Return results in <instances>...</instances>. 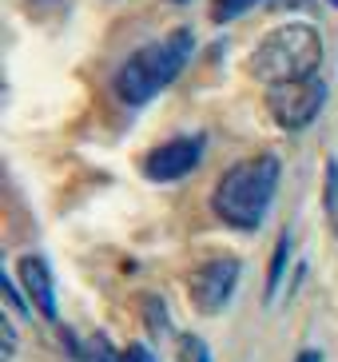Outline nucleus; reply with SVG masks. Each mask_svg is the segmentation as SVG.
<instances>
[{
    "label": "nucleus",
    "instance_id": "nucleus-1",
    "mask_svg": "<svg viewBox=\"0 0 338 362\" xmlns=\"http://www.w3.org/2000/svg\"><path fill=\"white\" fill-rule=\"evenodd\" d=\"M279 175H283V163L271 151H259V156L231 163L211 192L215 219L235 227V231H259L267 211H271V203H275Z\"/></svg>",
    "mask_w": 338,
    "mask_h": 362
},
{
    "label": "nucleus",
    "instance_id": "nucleus-2",
    "mask_svg": "<svg viewBox=\"0 0 338 362\" xmlns=\"http://www.w3.org/2000/svg\"><path fill=\"white\" fill-rule=\"evenodd\" d=\"M191 48H195V36H191L187 28L163 36V40L144 44L139 52H132L124 64H120L116 80H112V84H116V96L124 100L127 107L151 104L163 88H171L180 80V72L187 68Z\"/></svg>",
    "mask_w": 338,
    "mask_h": 362
},
{
    "label": "nucleus",
    "instance_id": "nucleus-3",
    "mask_svg": "<svg viewBox=\"0 0 338 362\" xmlns=\"http://www.w3.org/2000/svg\"><path fill=\"white\" fill-rule=\"evenodd\" d=\"M318 64H322V33L307 21H291L271 28L255 44L251 60H247L251 76L267 88L318 76Z\"/></svg>",
    "mask_w": 338,
    "mask_h": 362
},
{
    "label": "nucleus",
    "instance_id": "nucleus-4",
    "mask_svg": "<svg viewBox=\"0 0 338 362\" xmlns=\"http://www.w3.org/2000/svg\"><path fill=\"white\" fill-rule=\"evenodd\" d=\"M327 104V84L322 76H307V80H291V84L267 88V112L283 132H303L318 119Z\"/></svg>",
    "mask_w": 338,
    "mask_h": 362
},
{
    "label": "nucleus",
    "instance_id": "nucleus-5",
    "mask_svg": "<svg viewBox=\"0 0 338 362\" xmlns=\"http://www.w3.org/2000/svg\"><path fill=\"white\" fill-rule=\"evenodd\" d=\"M239 279H243V263L235 255H211L203 259L191 275L187 291H191V307L199 315H219V310L231 307L235 291H239Z\"/></svg>",
    "mask_w": 338,
    "mask_h": 362
},
{
    "label": "nucleus",
    "instance_id": "nucleus-6",
    "mask_svg": "<svg viewBox=\"0 0 338 362\" xmlns=\"http://www.w3.org/2000/svg\"><path fill=\"white\" fill-rule=\"evenodd\" d=\"M203 148H207L203 136H175V139H168V144H156V148L144 156L139 168H144V175H148L151 183H180L183 175H191V171L199 168Z\"/></svg>",
    "mask_w": 338,
    "mask_h": 362
},
{
    "label": "nucleus",
    "instance_id": "nucleus-7",
    "mask_svg": "<svg viewBox=\"0 0 338 362\" xmlns=\"http://www.w3.org/2000/svg\"><path fill=\"white\" fill-rule=\"evenodd\" d=\"M16 275H21V287L28 295V303L40 310L48 322L60 319V307H56V283H52V271L40 255H21L16 263Z\"/></svg>",
    "mask_w": 338,
    "mask_h": 362
},
{
    "label": "nucleus",
    "instance_id": "nucleus-8",
    "mask_svg": "<svg viewBox=\"0 0 338 362\" xmlns=\"http://www.w3.org/2000/svg\"><path fill=\"white\" fill-rule=\"evenodd\" d=\"M175 362H211V346L199 334H175Z\"/></svg>",
    "mask_w": 338,
    "mask_h": 362
},
{
    "label": "nucleus",
    "instance_id": "nucleus-9",
    "mask_svg": "<svg viewBox=\"0 0 338 362\" xmlns=\"http://www.w3.org/2000/svg\"><path fill=\"white\" fill-rule=\"evenodd\" d=\"M76 358L80 362H124V354L112 351V342H107L104 334H95V339L88 342V351H76Z\"/></svg>",
    "mask_w": 338,
    "mask_h": 362
},
{
    "label": "nucleus",
    "instance_id": "nucleus-10",
    "mask_svg": "<svg viewBox=\"0 0 338 362\" xmlns=\"http://www.w3.org/2000/svg\"><path fill=\"white\" fill-rule=\"evenodd\" d=\"M255 4H263V0H215L211 21L215 24H227V21H235V16H243L247 8H255Z\"/></svg>",
    "mask_w": 338,
    "mask_h": 362
},
{
    "label": "nucleus",
    "instance_id": "nucleus-11",
    "mask_svg": "<svg viewBox=\"0 0 338 362\" xmlns=\"http://www.w3.org/2000/svg\"><path fill=\"white\" fill-rule=\"evenodd\" d=\"M286 251H291V235H283L275 247V263H271V279H267V295L279 291V279H283V267H286Z\"/></svg>",
    "mask_w": 338,
    "mask_h": 362
},
{
    "label": "nucleus",
    "instance_id": "nucleus-12",
    "mask_svg": "<svg viewBox=\"0 0 338 362\" xmlns=\"http://www.w3.org/2000/svg\"><path fill=\"white\" fill-rule=\"evenodd\" d=\"M144 307H148V327L151 330H168V307L159 310V298H148Z\"/></svg>",
    "mask_w": 338,
    "mask_h": 362
},
{
    "label": "nucleus",
    "instance_id": "nucleus-13",
    "mask_svg": "<svg viewBox=\"0 0 338 362\" xmlns=\"http://www.w3.org/2000/svg\"><path fill=\"white\" fill-rule=\"evenodd\" d=\"M124 362H156V354H151L144 342H132V346L124 351Z\"/></svg>",
    "mask_w": 338,
    "mask_h": 362
},
{
    "label": "nucleus",
    "instance_id": "nucleus-14",
    "mask_svg": "<svg viewBox=\"0 0 338 362\" xmlns=\"http://www.w3.org/2000/svg\"><path fill=\"white\" fill-rule=\"evenodd\" d=\"M12 354H16V330L12 322H4V362H12Z\"/></svg>",
    "mask_w": 338,
    "mask_h": 362
},
{
    "label": "nucleus",
    "instance_id": "nucleus-15",
    "mask_svg": "<svg viewBox=\"0 0 338 362\" xmlns=\"http://www.w3.org/2000/svg\"><path fill=\"white\" fill-rule=\"evenodd\" d=\"M295 362H322V354H318V351H303Z\"/></svg>",
    "mask_w": 338,
    "mask_h": 362
},
{
    "label": "nucleus",
    "instance_id": "nucleus-16",
    "mask_svg": "<svg viewBox=\"0 0 338 362\" xmlns=\"http://www.w3.org/2000/svg\"><path fill=\"white\" fill-rule=\"evenodd\" d=\"M171 4H187V0H171Z\"/></svg>",
    "mask_w": 338,
    "mask_h": 362
}]
</instances>
